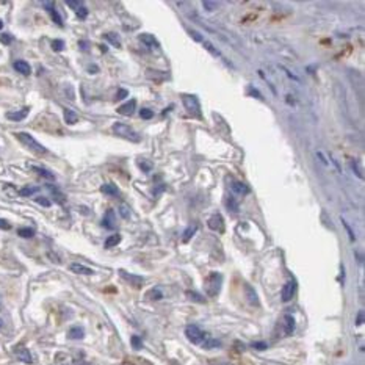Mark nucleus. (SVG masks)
I'll return each mask as SVG.
<instances>
[{
	"label": "nucleus",
	"mask_w": 365,
	"mask_h": 365,
	"mask_svg": "<svg viewBox=\"0 0 365 365\" xmlns=\"http://www.w3.org/2000/svg\"><path fill=\"white\" fill-rule=\"evenodd\" d=\"M121 276L124 277V279L129 282L130 285H133L135 289H140V287H143V284H145V279H143L141 276H135V274H129V273H125V271H121Z\"/></svg>",
	"instance_id": "obj_11"
},
{
	"label": "nucleus",
	"mask_w": 365,
	"mask_h": 365,
	"mask_svg": "<svg viewBox=\"0 0 365 365\" xmlns=\"http://www.w3.org/2000/svg\"><path fill=\"white\" fill-rule=\"evenodd\" d=\"M140 41L145 43V44L149 47V49H158V47H160V44H158L157 39H155L152 35H149V33H143V35H140Z\"/></svg>",
	"instance_id": "obj_17"
},
{
	"label": "nucleus",
	"mask_w": 365,
	"mask_h": 365,
	"mask_svg": "<svg viewBox=\"0 0 365 365\" xmlns=\"http://www.w3.org/2000/svg\"><path fill=\"white\" fill-rule=\"evenodd\" d=\"M254 348H257V350H265V343H254Z\"/></svg>",
	"instance_id": "obj_53"
},
{
	"label": "nucleus",
	"mask_w": 365,
	"mask_h": 365,
	"mask_svg": "<svg viewBox=\"0 0 365 365\" xmlns=\"http://www.w3.org/2000/svg\"><path fill=\"white\" fill-rule=\"evenodd\" d=\"M295 293H296V282L295 281L285 282V285L281 290V299L284 301V303H289V301L295 296Z\"/></svg>",
	"instance_id": "obj_6"
},
{
	"label": "nucleus",
	"mask_w": 365,
	"mask_h": 365,
	"mask_svg": "<svg viewBox=\"0 0 365 365\" xmlns=\"http://www.w3.org/2000/svg\"><path fill=\"white\" fill-rule=\"evenodd\" d=\"M295 326H296V323H295V318H293V315L285 314L282 318V328H284L285 336H292L293 331H295Z\"/></svg>",
	"instance_id": "obj_9"
},
{
	"label": "nucleus",
	"mask_w": 365,
	"mask_h": 365,
	"mask_svg": "<svg viewBox=\"0 0 365 365\" xmlns=\"http://www.w3.org/2000/svg\"><path fill=\"white\" fill-rule=\"evenodd\" d=\"M209 365H234V364H231V362H223V361H213V362H210Z\"/></svg>",
	"instance_id": "obj_50"
},
{
	"label": "nucleus",
	"mask_w": 365,
	"mask_h": 365,
	"mask_svg": "<svg viewBox=\"0 0 365 365\" xmlns=\"http://www.w3.org/2000/svg\"><path fill=\"white\" fill-rule=\"evenodd\" d=\"M127 96H129V93H127V90H118V93H116V100H122V99H125Z\"/></svg>",
	"instance_id": "obj_44"
},
{
	"label": "nucleus",
	"mask_w": 365,
	"mask_h": 365,
	"mask_svg": "<svg viewBox=\"0 0 365 365\" xmlns=\"http://www.w3.org/2000/svg\"><path fill=\"white\" fill-rule=\"evenodd\" d=\"M28 112H30V108L25 107V108L19 110V112H10V113H6V118H8V120H11V121H22V120H25V118H27Z\"/></svg>",
	"instance_id": "obj_15"
},
{
	"label": "nucleus",
	"mask_w": 365,
	"mask_h": 365,
	"mask_svg": "<svg viewBox=\"0 0 365 365\" xmlns=\"http://www.w3.org/2000/svg\"><path fill=\"white\" fill-rule=\"evenodd\" d=\"M36 192H38V187H24V188L19 190V195L21 196H31V195H35Z\"/></svg>",
	"instance_id": "obj_31"
},
{
	"label": "nucleus",
	"mask_w": 365,
	"mask_h": 365,
	"mask_svg": "<svg viewBox=\"0 0 365 365\" xmlns=\"http://www.w3.org/2000/svg\"><path fill=\"white\" fill-rule=\"evenodd\" d=\"M113 132L118 135V137H121L127 141H132V143H140L141 141V137L140 135L135 132L130 125L127 124H122V122H115L113 124Z\"/></svg>",
	"instance_id": "obj_3"
},
{
	"label": "nucleus",
	"mask_w": 365,
	"mask_h": 365,
	"mask_svg": "<svg viewBox=\"0 0 365 365\" xmlns=\"http://www.w3.org/2000/svg\"><path fill=\"white\" fill-rule=\"evenodd\" d=\"M132 345H133V348H137V350H140V348H141V340H140V337L133 336V337H132Z\"/></svg>",
	"instance_id": "obj_45"
},
{
	"label": "nucleus",
	"mask_w": 365,
	"mask_h": 365,
	"mask_svg": "<svg viewBox=\"0 0 365 365\" xmlns=\"http://www.w3.org/2000/svg\"><path fill=\"white\" fill-rule=\"evenodd\" d=\"M80 46H82V49H83V50H86V49H88V47H86V46H88V44H86L85 41H80Z\"/></svg>",
	"instance_id": "obj_55"
},
{
	"label": "nucleus",
	"mask_w": 365,
	"mask_h": 365,
	"mask_svg": "<svg viewBox=\"0 0 365 365\" xmlns=\"http://www.w3.org/2000/svg\"><path fill=\"white\" fill-rule=\"evenodd\" d=\"M138 166H140V168H141L143 171H149L150 168H152V165H150V163H147V162H145V160H143V162H140V163H138Z\"/></svg>",
	"instance_id": "obj_46"
},
{
	"label": "nucleus",
	"mask_w": 365,
	"mask_h": 365,
	"mask_svg": "<svg viewBox=\"0 0 365 365\" xmlns=\"http://www.w3.org/2000/svg\"><path fill=\"white\" fill-rule=\"evenodd\" d=\"M44 6L47 8V11H49V14H50V18L53 19V22L57 24V25H60V27H61V25H63V21H61V18H60L58 11L55 10V5H53L52 2H50V3H49V2H46V3H44Z\"/></svg>",
	"instance_id": "obj_19"
},
{
	"label": "nucleus",
	"mask_w": 365,
	"mask_h": 365,
	"mask_svg": "<svg viewBox=\"0 0 365 365\" xmlns=\"http://www.w3.org/2000/svg\"><path fill=\"white\" fill-rule=\"evenodd\" d=\"M14 356L18 358L21 362L24 364H31L33 362V358H31V353L27 350L25 346H16L14 348Z\"/></svg>",
	"instance_id": "obj_7"
},
{
	"label": "nucleus",
	"mask_w": 365,
	"mask_h": 365,
	"mask_svg": "<svg viewBox=\"0 0 365 365\" xmlns=\"http://www.w3.org/2000/svg\"><path fill=\"white\" fill-rule=\"evenodd\" d=\"M71 8H74V10H77V8H80L83 3L82 2H74V0H68V2H66Z\"/></svg>",
	"instance_id": "obj_47"
},
{
	"label": "nucleus",
	"mask_w": 365,
	"mask_h": 365,
	"mask_svg": "<svg viewBox=\"0 0 365 365\" xmlns=\"http://www.w3.org/2000/svg\"><path fill=\"white\" fill-rule=\"evenodd\" d=\"M331 162H332V163H334V165H336V168H337V170L340 171V165L337 163V160H334V158H332V157H331Z\"/></svg>",
	"instance_id": "obj_54"
},
{
	"label": "nucleus",
	"mask_w": 365,
	"mask_h": 365,
	"mask_svg": "<svg viewBox=\"0 0 365 365\" xmlns=\"http://www.w3.org/2000/svg\"><path fill=\"white\" fill-rule=\"evenodd\" d=\"M221 282H223V276H221L219 273L213 271L207 276V279H205L204 282V289H205V293L210 296V298H215L219 290H221Z\"/></svg>",
	"instance_id": "obj_2"
},
{
	"label": "nucleus",
	"mask_w": 365,
	"mask_h": 365,
	"mask_svg": "<svg viewBox=\"0 0 365 365\" xmlns=\"http://www.w3.org/2000/svg\"><path fill=\"white\" fill-rule=\"evenodd\" d=\"M209 227L212 231H217V232H223L224 231V219L223 217L219 215V213H215V215H212L209 219Z\"/></svg>",
	"instance_id": "obj_8"
},
{
	"label": "nucleus",
	"mask_w": 365,
	"mask_h": 365,
	"mask_svg": "<svg viewBox=\"0 0 365 365\" xmlns=\"http://www.w3.org/2000/svg\"><path fill=\"white\" fill-rule=\"evenodd\" d=\"M140 115H141L143 120H150V118L154 116V112L149 108H143V110H140Z\"/></svg>",
	"instance_id": "obj_36"
},
{
	"label": "nucleus",
	"mask_w": 365,
	"mask_h": 365,
	"mask_svg": "<svg viewBox=\"0 0 365 365\" xmlns=\"http://www.w3.org/2000/svg\"><path fill=\"white\" fill-rule=\"evenodd\" d=\"M244 293H246V298H248V301L252 306H259V296H257L256 290H254L249 284H244Z\"/></svg>",
	"instance_id": "obj_18"
},
{
	"label": "nucleus",
	"mask_w": 365,
	"mask_h": 365,
	"mask_svg": "<svg viewBox=\"0 0 365 365\" xmlns=\"http://www.w3.org/2000/svg\"><path fill=\"white\" fill-rule=\"evenodd\" d=\"M202 5H204V8H205L207 11H215L217 8H218V3H215V2H209V0H207V2H202Z\"/></svg>",
	"instance_id": "obj_39"
},
{
	"label": "nucleus",
	"mask_w": 365,
	"mask_h": 365,
	"mask_svg": "<svg viewBox=\"0 0 365 365\" xmlns=\"http://www.w3.org/2000/svg\"><path fill=\"white\" fill-rule=\"evenodd\" d=\"M350 166H351V170L354 171V174H358V177H361V179L364 177V176H362V171L359 170V166H358V162L351 160V162H350Z\"/></svg>",
	"instance_id": "obj_40"
},
{
	"label": "nucleus",
	"mask_w": 365,
	"mask_h": 365,
	"mask_svg": "<svg viewBox=\"0 0 365 365\" xmlns=\"http://www.w3.org/2000/svg\"><path fill=\"white\" fill-rule=\"evenodd\" d=\"M190 35H192V36L196 39V41H202V38L199 36V33H197V31H193V30H192V31H190Z\"/></svg>",
	"instance_id": "obj_51"
},
{
	"label": "nucleus",
	"mask_w": 365,
	"mask_h": 365,
	"mask_svg": "<svg viewBox=\"0 0 365 365\" xmlns=\"http://www.w3.org/2000/svg\"><path fill=\"white\" fill-rule=\"evenodd\" d=\"M2 27H3V22H2V19H0V30H2Z\"/></svg>",
	"instance_id": "obj_56"
},
{
	"label": "nucleus",
	"mask_w": 365,
	"mask_h": 365,
	"mask_svg": "<svg viewBox=\"0 0 365 365\" xmlns=\"http://www.w3.org/2000/svg\"><path fill=\"white\" fill-rule=\"evenodd\" d=\"M49 190H50V192L55 195V196H57V201L60 202V204H63V202H65V196H63L60 192H58V188H55L53 185H49Z\"/></svg>",
	"instance_id": "obj_34"
},
{
	"label": "nucleus",
	"mask_w": 365,
	"mask_h": 365,
	"mask_svg": "<svg viewBox=\"0 0 365 365\" xmlns=\"http://www.w3.org/2000/svg\"><path fill=\"white\" fill-rule=\"evenodd\" d=\"M31 170L36 171V172L39 174V176H43V177L49 179V180H53V179H55V176H53V174H52L50 171H47V170H44V168H39V166H33Z\"/></svg>",
	"instance_id": "obj_27"
},
{
	"label": "nucleus",
	"mask_w": 365,
	"mask_h": 365,
	"mask_svg": "<svg viewBox=\"0 0 365 365\" xmlns=\"http://www.w3.org/2000/svg\"><path fill=\"white\" fill-rule=\"evenodd\" d=\"M11 41H13V36H11L10 33L0 35V43H3V44H11Z\"/></svg>",
	"instance_id": "obj_41"
},
{
	"label": "nucleus",
	"mask_w": 365,
	"mask_h": 365,
	"mask_svg": "<svg viewBox=\"0 0 365 365\" xmlns=\"http://www.w3.org/2000/svg\"><path fill=\"white\" fill-rule=\"evenodd\" d=\"M18 235H21L22 239H31V237L35 235V231H33V229H30V227H22V229H19V231H18Z\"/></svg>",
	"instance_id": "obj_29"
},
{
	"label": "nucleus",
	"mask_w": 365,
	"mask_h": 365,
	"mask_svg": "<svg viewBox=\"0 0 365 365\" xmlns=\"http://www.w3.org/2000/svg\"><path fill=\"white\" fill-rule=\"evenodd\" d=\"M63 47H65V43H63L61 39H55V41H52V49L55 52H61Z\"/></svg>",
	"instance_id": "obj_35"
},
{
	"label": "nucleus",
	"mask_w": 365,
	"mask_h": 365,
	"mask_svg": "<svg viewBox=\"0 0 365 365\" xmlns=\"http://www.w3.org/2000/svg\"><path fill=\"white\" fill-rule=\"evenodd\" d=\"M342 224H343V227L346 229L348 235H350V240H351V242H354V240H356V237H354V232H353V229L350 227V224H348V223H346V221H345L343 218H342Z\"/></svg>",
	"instance_id": "obj_38"
},
{
	"label": "nucleus",
	"mask_w": 365,
	"mask_h": 365,
	"mask_svg": "<svg viewBox=\"0 0 365 365\" xmlns=\"http://www.w3.org/2000/svg\"><path fill=\"white\" fill-rule=\"evenodd\" d=\"M102 226L105 229H115L116 226V218H115V212L113 210H107L104 218H102Z\"/></svg>",
	"instance_id": "obj_12"
},
{
	"label": "nucleus",
	"mask_w": 365,
	"mask_h": 365,
	"mask_svg": "<svg viewBox=\"0 0 365 365\" xmlns=\"http://www.w3.org/2000/svg\"><path fill=\"white\" fill-rule=\"evenodd\" d=\"M75 14H77V18H80V19H85L86 18V16H88V10H86V8L82 5L80 8H77V10H75Z\"/></svg>",
	"instance_id": "obj_37"
},
{
	"label": "nucleus",
	"mask_w": 365,
	"mask_h": 365,
	"mask_svg": "<svg viewBox=\"0 0 365 365\" xmlns=\"http://www.w3.org/2000/svg\"><path fill=\"white\" fill-rule=\"evenodd\" d=\"M219 345H221V342L217 339H205L202 342V346L205 348V350H213V348H218Z\"/></svg>",
	"instance_id": "obj_26"
},
{
	"label": "nucleus",
	"mask_w": 365,
	"mask_h": 365,
	"mask_svg": "<svg viewBox=\"0 0 365 365\" xmlns=\"http://www.w3.org/2000/svg\"><path fill=\"white\" fill-rule=\"evenodd\" d=\"M100 192L104 195H107V196H118V195H120V190H118V187L113 185V184H104L100 187Z\"/></svg>",
	"instance_id": "obj_22"
},
{
	"label": "nucleus",
	"mask_w": 365,
	"mask_h": 365,
	"mask_svg": "<svg viewBox=\"0 0 365 365\" xmlns=\"http://www.w3.org/2000/svg\"><path fill=\"white\" fill-rule=\"evenodd\" d=\"M38 204H41V205H44V207H50V201L49 199H46V197H43V196H39V197H36L35 199Z\"/></svg>",
	"instance_id": "obj_43"
},
{
	"label": "nucleus",
	"mask_w": 365,
	"mask_h": 365,
	"mask_svg": "<svg viewBox=\"0 0 365 365\" xmlns=\"http://www.w3.org/2000/svg\"><path fill=\"white\" fill-rule=\"evenodd\" d=\"M185 336H187V339L190 340V342L195 343V345L202 343L204 339H205L204 332L199 328H197V326H195V324H190V326L185 328Z\"/></svg>",
	"instance_id": "obj_5"
},
{
	"label": "nucleus",
	"mask_w": 365,
	"mask_h": 365,
	"mask_svg": "<svg viewBox=\"0 0 365 365\" xmlns=\"http://www.w3.org/2000/svg\"><path fill=\"white\" fill-rule=\"evenodd\" d=\"M69 269H71L73 273H75V274H83V276H90V274L94 273L91 268L85 267V265H82V264H71Z\"/></svg>",
	"instance_id": "obj_16"
},
{
	"label": "nucleus",
	"mask_w": 365,
	"mask_h": 365,
	"mask_svg": "<svg viewBox=\"0 0 365 365\" xmlns=\"http://www.w3.org/2000/svg\"><path fill=\"white\" fill-rule=\"evenodd\" d=\"M362 323H364V312L361 311V312L358 314V318H356V324H358V326H361Z\"/></svg>",
	"instance_id": "obj_48"
},
{
	"label": "nucleus",
	"mask_w": 365,
	"mask_h": 365,
	"mask_svg": "<svg viewBox=\"0 0 365 365\" xmlns=\"http://www.w3.org/2000/svg\"><path fill=\"white\" fill-rule=\"evenodd\" d=\"M11 226L8 224V221H5V219H0V229H5V231H8Z\"/></svg>",
	"instance_id": "obj_49"
},
{
	"label": "nucleus",
	"mask_w": 365,
	"mask_h": 365,
	"mask_svg": "<svg viewBox=\"0 0 365 365\" xmlns=\"http://www.w3.org/2000/svg\"><path fill=\"white\" fill-rule=\"evenodd\" d=\"M65 121H66V124H69V125H74L77 121H78V116H77V113L75 112H73L71 108H66L65 110Z\"/></svg>",
	"instance_id": "obj_23"
},
{
	"label": "nucleus",
	"mask_w": 365,
	"mask_h": 365,
	"mask_svg": "<svg viewBox=\"0 0 365 365\" xmlns=\"http://www.w3.org/2000/svg\"><path fill=\"white\" fill-rule=\"evenodd\" d=\"M135 108H137V100L132 99L129 102H125L124 105H121L118 108V113L122 115V116H132L135 113Z\"/></svg>",
	"instance_id": "obj_10"
},
{
	"label": "nucleus",
	"mask_w": 365,
	"mask_h": 365,
	"mask_svg": "<svg viewBox=\"0 0 365 365\" xmlns=\"http://www.w3.org/2000/svg\"><path fill=\"white\" fill-rule=\"evenodd\" d=\"M16 138H18L24 146L28 147L31 152H35L38 155H44L47 154V149L41 145V143H38L33 137H31L30 133H25V132H18L16 133Z\"/></svg>",
	"instance_id": "obj_1"
},
{
	"label": "nucleus",
	"mask_w": 365,
	"mask_h": 365,
	"mask_svg": "<svg viewBox=\"0 0 365 365\" xmlns=\"http://www.w3.org/2000/svg\"><path fill=\"white\" fill-rule=\"evenodd\" d=\"M196 231H197V226H196V224H195V226H188V227L185 229V232H184V239H182V240H184V243L190 242V239H192V237L195 235Z\"/></svg>",
	"instance_id": "obj_28"
},
{
	"label": "nucleus",
	"mask_w": 365,
	"mask_h": 365,
	"mask_svg": "<svg viewBox=\"0 0 365 365\" xmlns=\"http://www.w3.org/2000/svg\"><path fill=\"white\" fill-rule=\"evenodd\" d=\"M204 47L213 55V57H219V55H221L219 50H217V49H215V46H213L212 43H209V41H204Z\"/></svg>",
	"instance_id": "obj_33"
},
{
	"label": "nucleus",
	"mask_w": 365,
	"mask_h": 365,
	"mask_svg": "<svg viewBox=\"0 0 365 365\" xmlns=\"http://www.w3.org/2000/svg\"><path fill=\"white\" fill-rule=\"evenodd\" d=\"M120 243H121V235L120 234L110 235L108 239L105 240V248H113V246L120 244Z\"/></svg>",
	"instance_id": "obj_25"
},
{
	"label": "nucleus",
	"mask_w": 365,
	"mask_h": 365,
	"mask_svg": "<svg viewBox=\"0 0 365 365\" xmlns=\"http://www.w3.org/2000/svg\"><path fill=\"white\" fill-rule=\"evenodd\" d=\"M249 93L252 94V96H257L259 99H262V94H260V93H259L257 90H254V88H249Z\"/></svg>",
	"instance_id": "obj_52"
},
{
	"label": "nucleus",
	"mask_w": 365,
	"mask_h": 365,
	"mask_svg": "<svg viewBox=\"0 0 365 365\" xmlns=\"http://www.w3.org/2000/svg\"><path fill=\"white\" fill-rule=\"evenodd\" d=\"M120 213H121V217L125 218V219L130 217V210H129V207H127V205H124V204L120 207Z\"/></svg>",
	"instance_id": "obj_42"
},
{
	"label": "nucleus",
	"mask_w": 365,
	"mask_h": 365,
	"mask_svg": "<svg viewBox=\"0 0 365 365\" xmlns=\"http://www.w3.org/2000/svg\"><path fill=\"white\" fill-rule=\"evenodd\" d=\"M182 102H184V107L188 112V115H192L195 118H202L201 113V104H199V99H197L195 94H184L182 96Z\"/></svg>",
	"instance_id": "obj_4"
},
{
	"label": "nucleus",
	"mask_w": 365,
	"mask_h": 365,
	"mask_svg": "<svg viewBox=\"0 0 365 365\" xmlns=\"http://www.w3.org/2000/svg\"><path fill=\"white\" fill-rule=\"evenodd\" d=\"M146 298L147 299H150V301H158V299H162L163 298V293H162V290L160 289H150L147 293H146Z\"/></svg>",
	"instance_id": "obj_24"
},
{
	"label": "nucleus",
	"mask_w": 365,
	"mask_h": 365,
	"mask_svg": "<svg viewBox=\"0 0 365 365\" xmlns=\"http://www.w3.org/2000/svg\"><path fill=\"white\" fill-rule=\"evenodd\" d=\"M2 326H3V321H2V320H0V329H2Z\"/></svg>",
	"instance_id": "obj_57"
},
{
	"label": "nucleus",
	"mask_w": 365,
	"mask_h": 365,
	"mask_svg": "<svg viewBox=\"0 0 365 365\" xmlns=\"http://www.w3.org/2000/svg\"><path fill=\"white\" fill-rule=\"evenodd\" d=\"M105 39H107L108 43H112L115 47H121L120 36H118L116 33H107V35H105Z\"/></svg>",
	"instance_id": "obj_30"
},
{
	"label": "nucleus",
	"mask_w": 365,
	"mask_h": 365,
	"mask_svg": "<svg viewBox=\"0 0 365 365\" xmlns=\"http://www.w3.org/2000/svg\"><path fill=\"white\" fill-rule=\"evenodd\" d=\"M83 336H85V331H83V328H80V326L71 328L69 332H68V337H69L71 340H80V339H83Z\"/></svg>",
	"instance_id": "obj_21"
},
{
	"label": "nucleus",
	"mask_w": 365,
	"mask_h": 365,
	"mask_svg": "<svg viewBox=\"0 0 365 365\" xmlns=\"http://www.w3.org/2000/svg\"><path fill=\"white\" fill-rule=\"evenodd\" d=\"M224 205H226V209L229 212H232V213H239V210H240V205H239V202H237V199L234 196H227L224 199Z\"/></svg>",
	"instance_id": "obj_20"
},
{
	"label": "nucleus",
	"mask_w": 365,
	"mask_h": 365,
	"mask_svg": "<svg viewBox=\"0 0 365 365\" xmlns=\"http://www.w3.org/2000/svg\"><path fill=\"white\" fill-rule=\"evenodd\" d=\"M13 68L18 71V73H21L22 75H30V73H31V68H30V65L27 61H24V60H18V61H14L13 63Z\"/></svg>",
	"instance_id": "obj_14"
},
{
	"label": "nucleus",
	"mask_w": 365,
	"mask_h": 365,
	"mask_svg": "<svg viewBox=\"0 0 365 365\" xmlns=\"http://www.w3.org/2000/svg\"><path fill=\"white\" fill-rule=\"evenodd\" d=\"M187 296L190 298V299H193V301H196V303H205V299L199 295V293H196V292H187Z\"/></svg>",
	"instance_id": "obj_32"
},
{
	"label": "nucleus",
	"mask_w": 365,
	"mask_h": 365,
	"mask_svg": "<svg viewBox=\"0 0 365 365\" xmlns=\"http://www.w3.org/2000/svg\"><path fill=\"white\" fill-rule=\"evenodd\" d=\"M231 188H232V192L235 193V195H242V196H244V195H248L251 190H249V187L244 184V182H239V180H235V182H232V185H231Z\"/></svg>",
	"instance_id": "obj_13"
}]
</instances>
